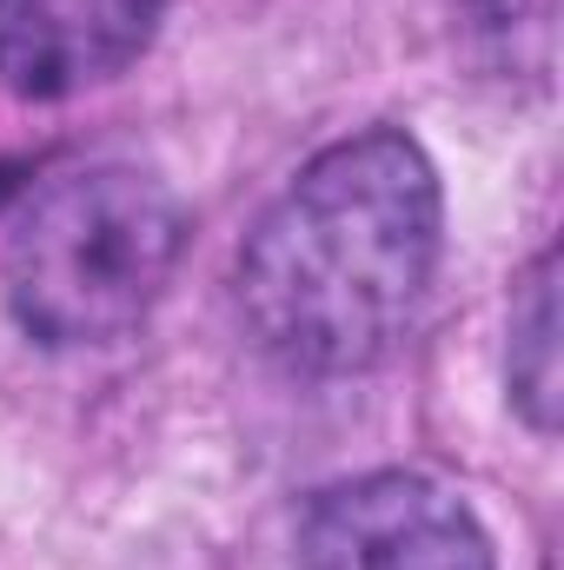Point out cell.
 I'll return each instance as SVG.
<instances>
[{
    "instance_id": "cell-4",
    "label": "cell",
    "mask_w": 564,
    "mask_h": 570,
    "mask_svg": "<svg viewBox=\"0 0 564 570\" xmlns=\"http://www.w3.org/2000/svg\"><path fill=\"white\" fill-rule=\"evenodd\" d=\"M166 0H0V87L74 100L146 53Z\"/></svg>"
},
{
    "instance_id": "cell-1",
    "label": "cell",
    "mask_w": 564,
    "mask_h": 570,
    "mask_svg": "<svg viewBox=\"0 0 564 570\" xmlns=\"http://www.w3.org/2000/svg\"><path fill=\"white\" fill-rule=\"evenodd\" d=\"M438 173L399 127L325 146L240 246V312L299 379L379 365L438 266Z\"/></svg>"
},
{
    "instance_id": "cell-7",
    "label": "cell",
    "mask_w": 564,
    "mask_h": 570,
    "mask_svg": "<svg viewBox=\"0 0 564 570\" xmlns=\"http://www.w3.org/2000/svg\"><path fill=\"white\" fill-rule=\"evenodd\" d=\"M0 193H7V173H0Z\"/></svg>"
},
{
    "instance_id": "cell-6",
    "label": "cell",
    "mask_w": 564,
    "mask_h": 570,
    "mask_svg": "<svg viewBox=\"0 0 564 570\" xmlns=\"http://www.w3.org/2000/svg\"><path fill=\"white\" fill-rule=\"evenodd\" d=\"M465 27H471L478 40H492V47L512 60V33H518V27H532V40L545 47L552 7H538V0H465Z\"/></svg>"
},
{
    "instance_id": "cell-5",
    "label": "cell",
    "mask_w": 564,
    "mask_h": 570,
    "mask_svg": "<svg viewBox=\"0 0 564 570\" xmlns=\"http://www.w3.org/2000/svg\"><path fill=\"white\" fill-rule=\"evenodd\" d=\"M512 392L525 419L552 431L558 419V292H552V259L532 273L525 305L512 312Z\"/></svg>"
},
{
    "instance_id": "cell-3",
    "label": "cell",
    "mask_w": 564,
    "mask_h": 570,
    "mask_svg": "<svg viewBox=\"0 0 564 570\" xmlns=\"http://www.w3.org/2000/svg\"><path fill=\"white\" fill-rule=\"evenodd\" d=\"M299 570H498L471 504L419 471H372L312 498Z\"/></svg>"
},
{
    "instance_id": "cell-2",
    "label": "cell",
    "mask_w": 564,
    "mask_h": 570,
    "mask_svg": "<svg viewBox=\"0 0 564 570\" xmlns=\"http://www.w3.org/2000/svg\"><path fill=\"white\" fill-rule=\"evenodd\" d=\"M186 213L140 166H80L47 179L0 253V292L33 345H114L159 305L179 266Z\"/></svg>"
}]
</instances>
